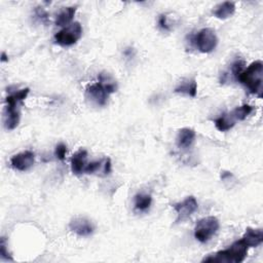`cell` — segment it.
<instances>
[{"mask_svg": "<svg viewBox=\"0 0 263 263\" xmlns=\"http://www.w3.org/2000/svg\"><path fill=\"white\" fill-rule=\"evenodd\" d=\"M249 247L241 239L234 242L227 249L222 250L215 254H211L203 259V262L212 263H240L245 260L248 254Z\"/></svg>", "mask_w": 263, "mask_h": 263, "instance_id": "obj_1", "label": "cell"}, {"mask_svg": "<svg viewBox=\"0 0 263 263\" xmlns=\"http://www.w3.org/2000/svg\"><path fill=\"white\" fill-rule=\"evenodd\" d=\"M30 90L28 87L26 89L20 90L18 92L12 93L8 95L5 99L6 107L4 110V126L6 130L11 131L15 130L20 122V110L19 105L21 102H23L25 99L29 95Z\"/></svg>", "mask_w": 263, "mask_h": 263, "instance_id": "obj_2", "label": "cell"}, {"mask_svg": "<svg viewBox=\"0 0 263 263\" xmlns=\"http://www.w3.org/2000/svg\"><path fill=\"white\" fill-rule=\"evenodd\" d=\"M116 91V83L110 81L108 75L104 73L100 74V80L94 84L87 86L85 91L86 98L91 100V102L98 106H104L107 103V100L110 94Z\"/></svg>", "mask_w": 263, "mask_h": 263, "instance_id": "obj_3", "label": "cell"}, {"mask_svg": "<svg viewBox=\"0 0 263 263\" xmlns=\"http://www.w3.org/2000/svg\"><path fill=\"white\" fill-rule=\"evenodd\" d=\"M250 93L257 95L259 98L262 97V82H263V63L261 61H255L245 69L239 77Z\"/></svg>", "mask_w": 263, "mask_h": 263, "instance_id": "obj_4", "label": "cell"}, {"mask_svg": "<svg viewBox=\"0 0 263 263\" xmlns=\"http://www.w3.org/2000/svg\"><path fill=\"white\" fill-rule=\"evenodd\" d=\"M219 226V220L214 216L200 219L195 225L194 237L200 243H207L215 235Z\"/></svg>", "mask_w": 263, "mask_h": 263, "instance_id": "obj_5", "label": "cell"}, {"mask_svg": "<svg viewBox=\"0 0 263 263\" xmlns=\"http://www.w3.org/2000/svg\"><path fill=\"white\" fill-rule=\"evenodd\" d=\"M192 43L200 53L209 54L216 48L218 38L214 30L210 28H204L193 36Z\"/></svg>", "mask_w": 263, "mask_h": 263, "instance_id": "obj_6", "label": "cell"}, {"mask_svg": "<svg viewBox=\"0 0 263 263\" xmlns=\"http://www.w3.org/2000/svg\"><path fill=\"white\" fill-rule=\"evenodd\" d=\"M82 36V27L78 22H74L55 35V42L61 46H71Z\"/></svg>", "mask_w": 263, "mask_h": 263, "instance_id": "obj_7", "label": "cell"}, {"mask_svg": "<svg viewBox=\"0 0 263 263\" xmlns=\"http://www.w3.org/2000/svg\"><path fill=\"white\" fill-rule=\"evenodd\" d=\"M198 205L194 196L186 197L182 203H178L174 205V209L177 213L176 222H182L189 218L193 213L197 210Z\"/></svg>", "mask_w": 263, "mask_h": 263, "instance_id": "obj_8", "label": "cell"}, {"mask_svg": "<svg viewBox=\"0 0 263 263\" xmlns=\"http://www.w3.org/2000/svg\"><path fill=\"white\" fill-rule=\"evenodd\" d=\"M34 162L35 154L32 151H24L10 158L11 167L21 172L28 171L34 165Z\"/></svg>", "mask_w": 263, "mask_h": 263, "instance_id": "obj_9", "label": "cell"}, {"mask_svg": "<svg viewBox=\"0 0 263 263\" xmlns=\"http://www.w3.org/2000/svg\"><path fill=\"white\" fill-rule=\"evenodd\" d=\"M70 229L80 236L91 235L94 232L93 224L85 218L76 217L71 220L69 224Z\"/></svg>", "mask_w": 263, "mask_h": 263, "instance_id": "obj_10", "label": "cell"}, {"mask_svg": "<svg viewBox=\"0 0 263 263\" xmlns=\"http://www.w3.org/2000/svg\"><path fill=\"white\" fill-rule=\"evenodd\" d=\"M87 152L84 149H80L71 157V170L73 174L80 175L84 172L86 167Z\"/></svg>", "mask_w": 263, "mask_h": 263, "instance_id": "obj_11", "label": "cell"}, {"mask_svg": "<svg viewBox=\"0 0 263 263\" xmlns=\"http://www.w3.org/2000/svg\"><path fill=\"white\" fill-rule=\"evenodd\" d=\"M242 240L246 243L249 248H254L262 244L263 242V231L262 229L247 228Z\"/></svg>", "mask_w": 263, "mask_h": 263, "instance_id": "obj_12", "label": "cell"}, {"mask_svg": "<svg viewBox=\"0 0 263 263\" xmlns=\"http://www.w3.org/2000/svg\"><path fill=\"white\" fill-rule=\"evenodd\" d=\"M195 140V132L192 129L184 128L181 129L177 136V145L179 148H189Z\"/></svg>", "mask_w": 263, "mask_h": 263, "instance_id": "obj_13", "label": "cell"}, {"mask_svg": "<svg viewBox=\"0 0 263 263\" xmlns=\"http://www.w3.org/2000/svg\"><path fill=\"white\" fill-rule=\"evenodd\" d=\"M235 11V4L231 1H225L223 3H220L215 7V10L213 11V14L220 20H225L230 18Z\"/></svg>", "mask_w": 263, "mask_h": 263, "instance_id": "obj_14", "label": "cell"}, {"mask_svg": "<svg viewBox=\"0 0 263 263\" xmlns=\"http://www.w3.org/2000/svg\"><path fill=\"white\" fill-rule=\"evenodd\" d=\"M76 12V6H68L64 7V9H62L57 18H56V25L60 27H67L68 25H70L71 21L73 20V17Z\"/></svg>", "mask_w": 263, "mask_h": 263, "instance_id": "obj_15", "label": "cell"}, {"mask_svg": "<svg viewBox=\"0 0 263 263\" xmlns=\"http://www.w3.org/2000/svg\"><path fill=\"white\" fill-rule=\"evenodd\" d=\"M174 92L177 93V94H183V95H187V96L194 98L196 96V93H197V82L194 78L186 79V80L182 81L176 87V89L174 90Z\"/></svg>", "mask_w": 263, "mask_h": 263, "instance_id": "obj_16", "label": "cell"}, {"mask_svg": "<svg viewBox=\"0 0 263 263\" xmlns=\"http://www.w3.org/2000/svg\"><path fill=\"white\" fill-rule=\"evenodd\" d=\"M215 123V127L220 131V132H227L229 130H231L234 124H235V120L234 118L231 116V114H226V113H223L221 114L218 118H216L214 120Z\"/></svg>", "mask_w": 263, "mask_h": 263, "instance_id": "obj_17", "label": "cell"}, {"mask_svg": "<svg viewBox=\"0 0 263 263\" xmlns=\"http://www.w3.org/2000/svg\"><path fill=\"white\" fill-rule=\"evenodd\" d=\"M152 198L149 194L138 193L135 196V208L139 211H147L151 206Z\"/></svg>", "mask_w": 263, "mask_h": 263, "instance_id": "obj_18", "label": "cell"}, {"mask_svg": "<svg viewBox=\"0 0 263 263\" xmlns=\"http://www.w3.org/2000/svg\"><path fill=\"white\" fill-rule=\"evenodd\" d=\"M252 111H253L252 106L245 104L240 107H236L230 114L234 118V120H245L250 114L252 113Z\"/></svg>", "mask_w": 263, "mask_h": 263, "instance_id": "obj_19", "label": "cell"}, {"mask_svg": "<svg viewBox=\"0 0 263 263\" xmlns=\"http://www.w3.org/2000/svg\"><path fill=\"white\" fill-rule=\"evenodd\" d=\"M104 165V159L103 160H98V161H92L90 164H87L84 170V173L86 174H94L96 172H99L101 170V168Z\"/></svg>", "mask_w": 263, "mask_h": 263, "instance_id": "obj_20", "label": "cell"}, {"mask_svg": "<svg viewBox=\"0 0 263 263\" xmlns=\"http://www.w3.org/2000/svg\"><path fill=\"white\" fill-rule=\"evenodd\" d=\"M244 62L243 61H240V60H237L235 61L234 63L231 65V73L232 75L234 76L235 80H239V77H240V75L241 73L244 71Z\"/></svg>", "mask_w": 263, "mask_h": 263, "instance_id": "obj_21", "label": "cell"}, {"mask_svg": "<svg viewBox=\"0 0 263 263\" xmlns=\"http://www.w3.org/2000/svg\"><path fill=\"white\" fill-rule=\"evenodd\" d=\"M66 153H67V146L64 143H59L56 146L55 150V155L57 156V158L60 160H64Z\"/></svg>", "mask_w": 263, "mask_h": 263, "instance_id": "obj_22", "label": "cell"}, {"mask_svg": "<svg viewBox=\"0 0 263 263\" xmlns=\"http://www.w3.org/2000/svg\"><path fill=\"white\" fill-rule=\"evenodd\" d=\"M34 14H35V17L38 19L41 23H46L47 20H48V15L47 12L40 6H37L34 10Z\"/></svg>", "mask_w": 263, "mask_h": 263, "instance_id": "obj_23", "label": "cell"}, {"mask_svg": "<svg viewBox=\"0 0 263 263\" xmlns=\"http://www.w3.org/2000/svg\"><path fill=\"white\" fill-rule=\"evenodd\" d=\"M158 26L164 31H171V26L168 22L167 15H160L158 18Z\"/></svg>", "mask_w": 263, "mask_h": 263, "instance_id": "obj_24", "label": "cell"}, {"mask_svg": "<svg viewBox=\"0 0 263 263\" xmlns=\"http://www.w3.org/2000/svg\"><path fill=\"white\" fill-rule=\"evenodd\" d=\"M0 254H1V258L4 260H9L11 261L12 258L10 257V254L8 253L6 246H5V240L2 237L1 240V245H0Z\"/></svg>", "mask_w": 263, "mask_h": 263, "instance_id": "obj_25", "label": "cell"}, {"mask_svg": "<svg viewBox=\"0 0 263 263\" xmlns=\"http://www.w3.org/2000/svg\"><path fill=\"white\" fill-rule=\"evenodd\" d=\"M110 172H111V160H110V158H105L103 173H104V175H108V174H110Z\"/></svg>", "mask_w": 263, "mask_h": 263, "instance_id": "obj_26", "label": "cell"}, {"mask_svg": "<svg viewBox=\"0 0 263 263\" xmlns=\"http://www.w3.org/2000/svg\"><path fill=\"white\" fill-rule=\"evenodd\" d=\"M1 61H2V62H5V61H7V59H6V55H5V53H2V58H1Z\"/></svg>", "mask_w": 263, "mask_h": 263, "instance_id": "obj_27", "label": "cell"}]
</instances>
